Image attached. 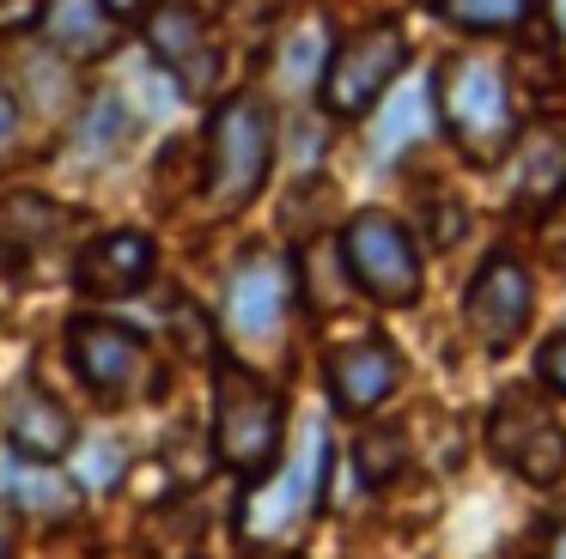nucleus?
I'll use <instances>...</instances> for the list:
<instances>
[{
	"mask_svg": "<svg viewBox=\"0 0 566 559\" xmlns=\"http://www.w3.org/2000/svg\"><path fill=\"white\" fill-rule=\"evenodd\" d=\"M323 55H329V49H323V31L317 24H305V31H298V43H286L281 49V80H311V73H323Z\"/></svg>",
	"mask_w": 566,
	"mask_h": 559,
	"instance_id": "nucleus-22",
	"label": "nucleus"
},
{
	"mask_svg": "<svg viewBox=\"0 0 566 559\" xmlns=\"http://www.w3.org/2000/svg\"><path fill=\"white\" fill-rule=\"evenodd\" d=\"M342 255H347L354 286L366 292L371 304H384V310H408V304H420V292H427V262H420L415 238H408V225L390 219L384 207H359V213L347 219Z\"/></svg>",
	"mask_w": 566,
	"mask_h": 559,
	"instance_id": "nucleus-5",
	"label": "nucleus"
},
{
	"mask_svg": "<svg viewBox=\"0 0 566 559\" xmlns=\"http://www.w3.org/2000/svg\"><path fill=\"white\" fill-rule=\"evenodd\" d=\"M67 352H74L80 383L98 401H111V408H128V401L159 389V359H153L147 335H135V328L116 323V316H74Z\"/></svg>",
	"mask_w": 566,
	"mask_h": 559,
	"instance_id": "nucleus-7",
	"label": "nucleus"
},
{
	"mask_svg": "<svg viewBox=\"0 0 566 559\" xmlns=\"http://www.w3.org/2000/svg\"><path fill=\"white\" fill-rule=\"evenodd\" d=\"M147 49L184 92H208L213 73H220L213 31L201 19V7H189V0H153L147 7Z\"/></svg>",
	"mask_w": 566,
	"mask_h": 559,
	"instance_id": "nucleus-12",
	"label": "nucleus"
},
{
	"mask_svg": "<svg viewBox=\"0 0 566 559\" xmlns=\"http://www.w3.org/2000/svg\"><path fill=\"white\" fill-rule=\"evenodd\" d=\"M402 67H408L402 24H390V19L359 24L354 36H342V43L323 55V73H317L323 109H329V116H342V122L371 116V109H378V97L402 80Z\"/></svg>",
	"mask_w": 566,
	"mask_h": 559,
	"instance_id": "nucleus-6",
	"label": "nucleus"
},
{
	"mask_svg": "<svg viewBox=\"0 0 566 559\" xmlns=\"http://www.w3.org/2000/svg\"><path fill=\"white\" fill-rule=\"evenodd\" d=\"M274 170V109L256 92L220 97L208 122V201L220 213H238L262 194Z\"/></svg>",
	"mask_w": 566,
	"mask_h": 559,
	"instance_id": "nucleus-4",
	"label": "nucleus"
},
{
	"mask_svg": "<svg viewBox=\"0 0 566 559\" xmlns=\"http://www.w3.org/2000/svg\"><path fill=\"white\" fill-rule=\"evenodd\" d=\"M347 292H354V274H347L342 238L298 243V255H293V298L305 304L311 316H329V310L347 304Z\"/></svg>",
	"mask_w": 566,
	"mask_h": 559,
	"instance_id": "nucleus-17",
	"label": "nucleus"
},
{
	"mask_svg": "<svg viewBox=\"0 0 566 559\" xmlns=\"http://www.w3.org/2000/svg\"><path fill=\"white\" fill-rule=\"evenodd\" d=\"M530 310H536V280H530V267L517 262L512 250L488 255V262L475 267V280H469V292H463L469 340H475L488 359H500V352H512L517 340H524Z\"/></svg>",
	"mask_w": 566,
	"mask_h": 559,
	"instance_id": "nucleus-9",
	"label": "nucleus"
},
{
	"mask_svg": "<svg viewBox=\"0 0 566 559\" xmlns=\"http://www.w3.org/2000/svg\"><path fill=\"white\" fill-rule=\"evenodd\" d=\"M0 425H7V450L38 456V462H62L67 450H74V437H80L74 413H67L43 383H13L7 389V401H0Z\"/></svg>",
	"mask_w": 566,
	"mask_h": 559,
	"instance_id": "nucleus-14",
	"label": "nucleus"
},
{
	"mask_svg": "<svg viewBox=\"0 0 566 559\" xmlns=\"http://www.w3.org/2000/svg\"><path fill=\"white\" fill-rule=\"evenodd\" d=\"M420 128H427V97L402 92V97H396V109H384L371 146H378V152H402V140H408V134H420Z\"/></svg>",
	"mask_w": 566,
	"mask_h": 559,
	"instance_id": "nucleus-21",
	"label": "nucleus"
},
{
	"mask_svg": "<svg viewBox=\"0 0 566 559\" xmlns=\"http://www.w3.org/2000/svg\"><path fill=\"white\" fill-rule=\"evenodd\" d=\"M536 377L554 389V395H566V328L548 340V347H542V359H536Z\"/></svg>",
	"mask_w": 566,
	"mask_h": 559,
	"instance_id": "nucleus-23",
	"label": "nucleus"
},
{
	"mask_svg": "<svg viewBox=\"0 0 566 559\" xmlns=\"http://www.w3.org/2000/svg\"><path fill=\"white\" fill-rule=\"evenodd\" d=\"M111 7H116V12H123V7H135V0H111Z\"/></svg>",
	"mask_w": 566,
	"mask_h": 559,
	"instance_id": "nucleus-27",
	"label": "nucleus"
},
{
	"mask_svg": "<svg viewBox=\"0 0 566 559\" xmlns=\"http://www.w3.org/2000/svg\"><path fill=\"white\" fill-rule=\"evenodd\" d=\"M38 24L67 61H98V55H111L116 36H123V19H116L111 0H43Z\"/></svg>",
	"mask_w": 566,
	"mask_h": 559,
	"instance_id": "nucleus-16",
	"label": "nucleus"
},
{
	"mask_svg": "<svg viewBox=\"0 0 566 559\" xmlns=\"http://www.w3.org/2000/svg\"><path fill=\"white\" fill-rule=\"evenodd\" d=\"M323 474H329V425L311 413L298 425V444L274 456L262 481H250L244 505H238V541L244 547H293L311 529L323 505Z\"/></svg>",
	"mask_w": 566,
	"mask_h": 559,
	"instance_id": "nucleus-1",
	"label": "nucleus"
},
{
	"mask_svg": "<svg viewBox=\"0 0 566 559\" xmlns=\"http://www.w3.org/2000/svg\"><path fill=\"white\" fill-rule=\"evenodd\" d=\"M542 559H566V510H560V523H554V535H548V547H542Z\"/></svg>",
	"mask_w": 566,
	"mask_h": 559,
	"instance_id": "nucleus-25",
	"label": "nucleus"
},
{
	"mask_svg": "<svg viewBox=\"0 0 566 559\" xmlns=\"http://www.w3.org/2000/svg\"><path fill=\"white\" fill-rule=\"evenodd\" d=\"M432 97H439V122L457 140V152L493 165L505 146L517 140V116H512V85L505 67L488 55H444L432 73Z\"/></svg>",
	"mask_w": 566,
	"mask_h": 559,
	"instance_id": "nucleus-3",
	"label": "nucleus"
},
{
	"mask_svg": "<svg viewBox=\"0 0 566 559\" xmlns=\"http://www.w3.org/2000/svg\"><path fill=\"white\" fill-rule=\"evenodd\" d=\"M517 194L524 207H554L566 194V122H536L517 152Z\"/></svg>",
	"mask_w": 566,
	"mask_h": 559,
	"instance_id": "nucleus-18",
	"label": "nucleus"
},
{
	"mask_svg": "<svg viewBox=\"0 0 566 559\" xmlns=\"http://www.w3.org/2000/svg\"><path fill=\"white\" fill-rule=\"evenodd\" d=\"M354 468L366 486H390L396 474L408 468V437L402 425H366V432L354 437Z\"/></svg>",
	"mask_w": 566,
	"mask_h": 559,
	"instance_id": "nucleus-19",
	"label": "nucleus"
},
{
	"mask_svg": "<svg viewBox=\"0 0 566 559\" xmlns=\"http://www.w3.org/2000/svg\"><path fill=\"white\" fill-rule=\"evenodd\" d=\"M0 559H7V541H0Z\"/></svg>",
	"mask_w": 566,
	"mask_h": 559,
	"instance_id": "nucleus-28",
	"label": "nucleus"
},
{
	"mask_svg": "<svg viewBox=\"0 0 566 559\" xmlns=\"http://www.w3.org/2000/svg\"><path fill=\"white\" fill-rule=\"evenodd\" d=\"M0 498L13 510H25V517H38V523H67L80 510V486L67 481L55 462L19 456V450L0 456Z\"/></svg>",
	"mask_w": 566,
	"mask_h": 559,
	"instance_id": "nucleus-15",
	"label": "nucleus"
},
{
	"mask_svg": "<svg viewBox=\"0 0 566 559\" xmlns=\"http://www.w3.org/2000/svg\"><path fill=\"white\" fill-rule=\"evenodd\" d=\"M13 140H19V104H13V92L0 85V152H7Z\"/></svg>",
	"mask_w": 566,
	"mask_h": 559,
	"instance_id": "nucleus-24",
	"label": "nucleus"
},
{
	"mask_svg": "<svg viewBox=\"0 0 566 559\" xmlns=\"http://www.w3.org/2000/svg\"><path fill=\"white\" fill-rule=\"evenodd\" d=\"M530 7H536V0H432V12H439L444 24H457V31H488V36L517 31V24L530 19Z\"/></svg>",
	"mask_w": 566,
	"mask_h": 559,
	"instance_id": "nucleus-20",
	"label": "nucleus"
},
{
	"mask_svg": "<svg viewBox=\"0 0 566 559\" xmlns=\"http://www.w3.org/2000/svg\"><path fill=\"white\" fill-rule=\"evenodd\" d=\"M548 12H554V24L566 31V0H548Z\"/></svg>",
	"mask_w": 566,
	"mask_h": 559,
	"instance_id": "nucleus-26",
	"label": "nucleus"
},
{
	"mask_svg": "<svg viewBox=\"0 0 566 559\" xmlns=\"http://www.w3.org/2000/svg\"><path fill=\"white\" fill-rule=\"evenodd\" d=\"M488 450L500 468H512L524 486H554L566 481V425L536 389H505L488 408Z\"/></svg>",
	"mask_w": 566,
	"mask_h": 559,
	"instance_id": "nucleus-8",
	"label": "nucleus"
},
{
	"mask_svg": "<svg viewBox=\"0 0 566 559\" xmlns=\"http://www.w3.org/2000/svg\"><path fill=\"white\" fill-rule=\"evenodd\" d=\"M286 450V401L250 365L226 359L213 371V456L238 481H262Z\"/></svg>",
	"mask_w": 566,
	"mask_h": 559,
	"instance_id": "nucleus-2",
	"label": "nucleus"
},
{
	"mask_svg": "<svg viewBox=\"0 0 566 559\" xmlns=\"http://www.w3.org/2000/svg\"><path fill=\"white\" fill-rule=\"evenodd\" d=\"M286 304H293V262H281L274 250H250L226 280L220 323L232 335V347L269 352L286 328Z\"/></svg>",
	"mask_w": 566,
	"mask_h": 559,
	"instance_id": "nucleus-10",
	"label": "nucleus"
},
{
	"mask_svg": "<svg viewBox=\"0 0 566 559\" xmlns=\"http://www.w3.org/2000/svg\"><path fill=\"white\" fill-rule=\"evenodd\" d=\"M402 377H408V359H402V347L384 340V335H359V340H347V347H335L329 359H323V383H329V401L342 413L384 408V401L402 389Z\"/></svg>",
	"mask_w": 566,
	"mask_h": 559,
	"instance_id": "nucleus-11",
	"label": "nucleus"
},
{
	"mask_svg": "<svg viewBox=\"0 0 566 559\" xmlns=\"http://www.w3.org/2000/svg\"><path fill=\"white\" fill-rule=\"evenodd\" d=\"M153 267H159V243H153L147 231L123 225V231H104V238H92L86 250H80L74 286L86 292V298H135L153 280Z\"/></svg>",
	"mask_w": 566,
	"mask_h": 559,
	"instance_id": "nucleus-13",
	"label": "nucleus"
}]
</instances>
